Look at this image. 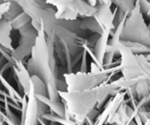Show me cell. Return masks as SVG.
<instances>
[{"mask_svg": "<svg viewBox=\"0 0 150 125\" xmlns=\"http://www.w3.org/2000/svg\"><path fill=\"white\" fill-rule=\"evenodd\" d=\"M31 21L30 17L24 12H21L19 13L17 16L12 19L10 21V24H11L12 29H20L22 26L26 25V24L29 23Z\"/></svg>", "mask_w": 150, "mask_h": 125, "instance_id": "obj_1", "label": "cell"}, {"mask_svg": "<svg viewBox=\"0 0 150 125\" xmlns=\"http://www.w3.org/2000/svg\"><path fill=\"white\" fill-rule=\"evenodd\" d=\"M10 7V2H4L3 4H0V20L3 19L4 15L9 10V8Z\"/></svg>", "mask_w": 150, "mask_h": 125, "instance_id": "obj_2", "label": "cell"}]
</instances>
